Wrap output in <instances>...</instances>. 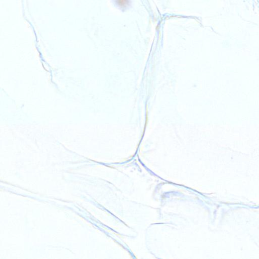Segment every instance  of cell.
I'll return each mask as SVG.
<instances>
[{
  "label": "cell",
  "mask_w": 259,
  "mask_h": 259,
  "mask_svg": "<svg viewBox=\"0 0 259 259\" xmlns=\"http://www.w3.org/2000/svg\"><path fill=\"white\" fill-rule=\"evenodd\" d=\"M117 3L121 7H126L129 4V0H117Z\"/></svg>",
  "instance_id": "1"
}]
</instances>
